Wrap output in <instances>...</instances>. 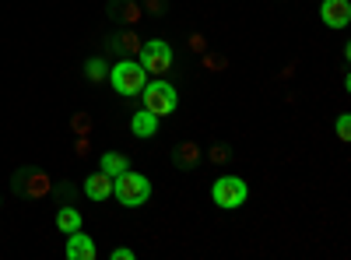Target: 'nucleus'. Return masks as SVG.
Masks as SVG:
<instances>
[{
    "label": "nucleus",
    "instance_id": "12",
    "mask_svg": "<svg viewBox=\"0 0 351 260\" xmlns=\"http://www.w3.org/2000/svg\"><path fill=\"white\" fill-rule=\"evenodd\" d=\"M197 158H200V148L190 141V144H180V152H176V162H180L183 169L186 165H197Z\"/></svg>",
    "mask_w": 351,
    "mask_h": 260
},
{
    "label": "nucleus",
    "instance_id": "2",
    "mask_svg": "<svg viewBox=\"0 0 351 260\" xmlns=\"http://www.w3.org/2000/svg\"><path fill=\"white\" fill-rule=\"evenodd\" d=\"M109 81L120 95H141V88L148 84V71H144L137 60H120L109 71Z\"/></svg>",
    "mask_w": 351,
    "mask_h": 260
},
{
    "label": "nucleus",
    "instance_id": "16",
    "mask_svg": "<svg viewBox=\"0 0 351 260\" xmlns=\"http://www.w3.org/2000/svg\"><path fill=\"white\" fill-rule=\"evenodd\" d=\"M46 190H49L46 176H32V183H28V193H36V197H39V193H46Z\"/></svg>",
    "mask_w": 351,
    "mask_h": 260
},
{
    "label": "nucleus",
    "instance_id": "6",
    "mask_svg": "<svg viewBox=\"0 0 351 260\" xmlns=\"http://www.w3.org/2000/svg\"><path fill=\"white\" fill-rule=\"evenodd\" d=\"M319 18H324L327 28H344L351 21V4H348V0H324Z\"/></svg>",
    "mask_w": 351,
    "mask_h": 260
},
{
    "label": "nucleus",
    "instance_id": "14",
    "mask_svg": "<svg viewBox=\"0 0 351 260\" xmlns=\"http://www.w3.org/2000/svg\"><path fill=\"white\" fill-rule=\"evenodd\" d=\"M337 137L341 141H351V117L344 113V117H337Z\"/></svg>",
    "mask_w": 351,
    "mask_h": 260
},
{
    "label": "nucleus",
    "instance_id": "13",
    "mask_svg": "<svg viewBox=\"0 0 351 260\" xmlns=\"http://www.w3.org/2000/svg\"><path fill=\"white\" fill-rule=\"evenodd\" d=\"M84 74H88V81H102V78H106V60L92 56V60L84 64Z\"/></svg>",
    "mask_w": 351,
    "mask_h": 260
},
{
    "label": "nucleus",
    "instance_id": "5",
    "mask_svg": "<svg viewBox=\"0 0 351 260\" xmlns=\"http://www.w3.org/2000/svg\"><path fill=\"white\" fill-rule=\"evenodd\" d=\"M148 74H165L172 67V46L165 39H152V43H141V60H137Z\"/></svg>",
    "mask_w": 351,
    "mask_h": 260
},
{
    "label": "nucleus",
    "instance_id": "10",
    "mask_svg": "<svg viewBox=\"0 0 351 260\" xmlns=\"http://www.w3.org/2000/svg\"><path fill=\"white\" fill-rule=\"evenodd\" d=\"M56 228H60V233H77L81 228V211L77 208H60V215H56Z\"/></svg>",
    "mask_w": 351,
    "mask_h": 260
},
{
    "label": "nucleus",
    "instance_id": "4",
    "mask_svg": "<svg viewBox=\"0 0 351 260\" xmlns=\"http://www.w3.org/2000/svg\"><path fill=\"white\" fill-rule=\"evenodd\" d=\"M211 197H215V204L218 208H243L246 204V197H250V187H246V180H239V176H221L215 187H211Z\"/></svg>",
    "mask_w": 351,
    "mask_h": 260
},
{
    "label": "nucleus",
    "instance_id": "9",
    "mask_svg": "<svg viewBox=\"0 0 351 260\" xmlns=\"http://www.w3.org/2000/svg\"><path fill=\"white\" fill-rule=\"evenodd\" d=\"M130 130H134V137H155L158 134V117L148 113V109H141V113H134Z\"/></svg>",
    "mask_w": 351,
    "mask_h": 260
},
{
    "label": "nucleus",
    "instance_id": "7",
    "mask_svg": "<svg viewBox=\"0 0 351 260\" xmlns=\"http://www.w3.org/2000/svg\"><path fill=\"white\" fill-rule=\"evenodd\" d=\"M95 253L99 250H95L92 236H84L81 228L67 236V260H95Z\"/></svg>",
    "mask_w": 351,
    "mask_h": 260
},
{
    "label": "nucleus",
    "instance_id": "8",
    "mask_svg": "<svg viewBox=\"0 0 351 260\" xmlns=\"http://www.w3.org/2000/svg\"><path fill=\"white\" fill-rule=\"evenodd\" d=\"M84 193L92 200H109L112 197V176H106V172H92V176L84 180Z\"/></svg>",
    "mask_w": 351,
    "mask_h": 260
},
{
    "label": "nucleus",
    "instance_id": "3",
    "mask_svg": "<svg viewBox=\"0 0 351 260\" xmlns=\"http://www.w3.org/2000/svg\"><path fill=\"white\" fill-rule=\"evenodd\" d=\"M141 99H144V109H148V113H155L158 120H162V117H169V113L176 109V102H180L176 88H172L169 81H162V78L144 84V88H141Z\"/></svg>",
    "mask_w": 351,
    "mask_h": 260
},
{
    "label": "nucleus",
    "instance_id": "22",
    "mask_svg": "<svg viewBox=\"0 0 351 260\" xmlns=\"http://www.w3.org/2000/svg\"><path fill=\"white\" fill-rule=\"evenodd\" d=\"M148 11L152 14H162L165 11V0H148Z\"/></svg>",
    "mask_w": 351,
    "mask_h": 260
},
{
    "label": "nucleus",
    "instance_id": "15",
    "mask_svg": "<svg viewBox=\"0 0 351 260\" xmlns=\"http://www.w3.org/2000/svg\"><path fill=\"white\" fill-rule=\"evenodd\" d=\"M120 46H123V49H127V53H141V39H137V36H134V32H127V36H123V39H120Z\"/></svg>",
    "mask_w": 351,
    "mask_h": 260
},
{
    "label": "nucleus",
    "instance_id": "19",
    "mask_svg": "<svg viewBox=\"0 0 351 260\" xmlns=\"http://www.w3.org/2000/svg\"><path fill=\"white\" fill-rule=\"evenodd\" d=\"M208 158H211V162H225V158H228V152H225V148H218V144H215V148L208 152Z\"/></svg>",
    "mask_w": 351,
    "mask_h": 260
},
{
    "label": "nucleus",
    "instance_id": "21",
    "mask_svg": "<svg viewBox=\"0 0 351 260\" xmlns=\"http://www.w3.org/2000/svg\"><path fill=\"white\" fill-rule=\"evenodd\" d=\"M123 18H127V21H137V18H141V8H137V4H127Z\"/></svg>",
    "mask_w": 351,
    "mask_h": 260
},
{
    "label": "nucleus",
    "instance_id": "18",
    "mask_svg": "<svg viewBox=\"0 0 351 260\" xmlns=\"http://www.w3.org/2000/svg\"><path fill=\"white\" fill-rule=\"evenodd\" d=\"M190 49H193V53H204V49H208V43H204V36H190Z\"/></svg>",
    "mask_w": 351,
    "mask_h": 260
},
{
    "label": "nucleus",
    "instance_id": "20",
    "mask_svg": "<svg viewBox=\"0 0 351 260\" xmlns=\"http://www.w3.org/2000/svg\"><path fill=\"white\" fill-rule=\"evenodd\" d=\"M112 260H134V250L120 246V250H112Z\"/></svg>",
    "mask_w": 351,
    "mask_h": 260
},
{
    "label": "nucleus",
    "instance_id": "17",
    "mask_svg": "<svg viewBox=\"0 0 351 260\" xmlns=\"http://www.w3.org/2000/svg\"><path fill=\"white\" fill-rule=\"evenodd\" d=\"M204 67L208 71H225V56H204Z\"/></svg>",
    "mask_w": 351,
    "mask_h": 260
},
{
    "label": "nucleus",
    "instance_id": "1",
    "mask_svg": "<svg viewBox=\"0 0 351 260\" xmlns=\"http://www.w3.org/2000/svg\"><path fill=\"white\" fill-rule=\"evenodd\" d=\"M112 197L120 200L123 208H141L144 200L152 197V183H148V176H141V172L123 169L120 176H112Z\"/></svg>",
    "mask_w": 351,
    "mask_h": 260
},
{
    "label": "nucleus",
    "instance_id": "23",
    "mask_svg": "<svg viewBox=\"0 0 351 260\" xmlns=\"http://www.w3.org/2000/svg\"><path fill=\"white\" fill-rule=\"evenodd\" d=\"M74 130H88V117L81 113V117H74Z\"/></svg>",
    "mask_w": 351,
    "mask_h": 260
},
{
    "label": "nucleus",
    "instance_id": "11",
    "mask_svg": "<svg viewBox=\"0 0 351 260\" xmlns=\"http://www.w3.org/2000/svg\"><path fill=\"white\" fill-rule=\"evenodd\" d=\"M123 169H130L127 165V155H120V152H106L102 155V172H106V176H120Z\"/></svg>",
    "mask_w": 351,
    "mask_h": 260
}]
</instances>
